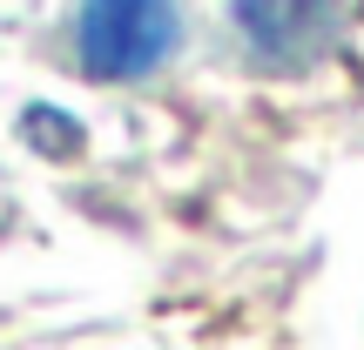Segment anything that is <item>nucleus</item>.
<instances>
[{"instance_id":"nucleus-1","label":"nucleus","mask_w":364,"mask_h":350,"mask_svg":"<svg viewBox=\"0 0 364 350\" xmlns=\"http://www.w3.org/2000/svg\"><path fill=\"white\" fill-rule=\"evenodd\" d=\"M75 48L95 81H135L176 48V7L169 0H88Z\"/></svg>"},{"instance_id":"nucleus-2","label":"nucleus","mask_w":364,"mask_h":350,"mask_svg":"<svg viewBox=\"0 0 364 350\" xmlns=\"http://www.w3.org/2000/svg\"><path fill=\"white\" fill-rule=\"evenodd\" d=\"M344 27V0H236V34L263 67H297L324 61Z\"/></svg>"}]
</instances>
